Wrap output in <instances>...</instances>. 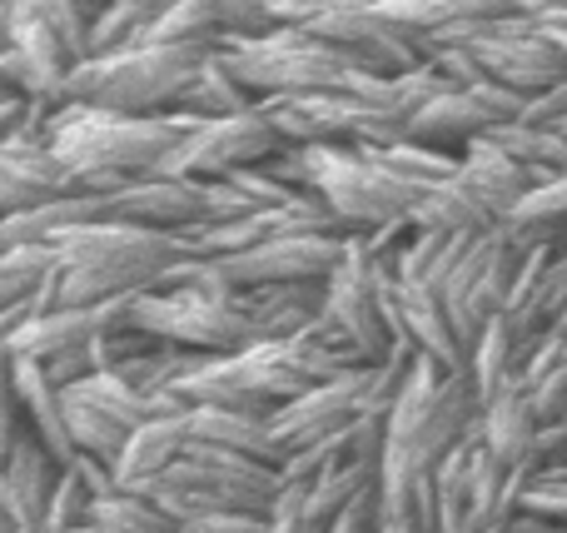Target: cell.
<instances>
[{
  "label": "cell",
  "mask_w": 567,
  "mask_h": 533,
  "mask_svg": "<svg viewBox=\"0 0 567 533\" xmlns=\"http://www.w3.org/2000/svg\"><path fill=\"white\" fill-rule=\"evenodd\" d=\"M169 533H269V519H259V514H209V519L175 524Z\"/></svg>",
  "instance_id": "cell-39"
},
{
  "label": "cell",
  "mask_w": 567,
  "mask_h": 533,
  "mask_svg": "<svg viewBox=\"0 0 567 533\" xmlns=\"http://www.w3.org/2000/svg\"><path fill=\"white\" fill-rule=\"evenodd\" d=\"M538 414H533L528 394L518 385L508 394H498L493 404H483V424L478 439L488 444V454L498 459L508 474H528L533 479V449H538Z\"/></svg>",
  "instance_id": "cell-15"
},
{
  "label": "cell",
  "mask_w": 567,
  "mask_h": 533,
  "mask_svg": "<svg viewBox=\"0 0 567 533\" xmlns=\"http://www.w3.org/2000/svg\"><path fill=\"white\" fill-rule=\"evenodd\" d=\"M493 150H503V155L513 160V165H523L533 180H553V175H567V135L563 130H548V125H533V120H508V125L488 130Z\"/></svg>",
  "instance_id": "cell-23"
},
{
  "label": "cell",
  "mask_w": 567,
  "mask_h": 533,
  "mask_svg": "<svg viewBox=\"0 0 567 533\" xmlns=\"http://www.w3.org/2000/svg\"><path fill=\"white\" fill-rule=\"evenodd\" d=\"M65 414H70V434H75L80 454L100 459V464L115 474V464H120V454H125V444H130V434H135V429H125V424H115L110 414H100V409L80 404L75 394H65Z\"/></svg>",
  "instance_id": "cell-30"
},
{
  "label": "cell",
  "mask_w": 567,
  "mask_h": 533,
  "mask_svg": "<svg viewBox=\"0 0 567 533\" xmlns=\"http://www.w3.org/2000/svg\"><path fill=\"white\" fill-rule=\"evenodd\" d=\"M523 359H528V349H523V339L513 335L508 319L498 315L488 329H483V339L468 355V375H473V389H478L483 404H493L498 394H508V389L518 385Z\"/></svg>",
  "instance_id": "cell-24"
},
{
  "label": "cell",
  "mask_w": 567,
  "mask_h": 533,
  "mask_svg": "<svg viewBox=\"0 0 567 533\" xmlns=\"http://www.w3.org/2000/svg\"><path fill=\"white\" fill-rule=\"evenodd\" d=\"M225 35V20L205 6V0H175L169 10H159L150 20L140 45H195V50H215Z\"/></svg>",
  "instance_id": "cell-27"
},
{
  "label": "cell",
  "mask_w": 567,
  "mask_h": 533,
  "mask_svg": "<svg viewBox=\"0 0 567 533\" xmlns=\"http://www.w3.org/2000/svg\"><path fill=\"white\" fill-rule=\"evenodd\" d=\"M284 150V135L275 130V120L265 110H249V115L235 120H209L199 125L155 175L169 180H219V175H235V170H255L265 160H275Z\"/></svg>",
  "instance_id": "cell-7"
},
{
  "label": "cell",
  "mask_w": 567,
  "mask_h": 533,
  "mask_svg": "<svg viewBox=\"0 0 567 533\" xmlns=\"http://www.w3.org/2000/svg\"><path fill=\"white\" fill-rule=\"evenodd\" d=\"M383 519H389V514H383L379 484H373L369 494H359L349 509H343V514H339V524H333L329 533H379V529H383Z\"/></svg>",
  "instance_id": "cell-35"
},
{
  "label": "cell",
  "mask_w": 567,
  "mask_h": 533,
  "mask_svg": "<svg viewBox=\"0 0 567 533\" xmlns=\"http://www.w3.org/2000/svg\"><path fill=\"white\" fill-rule=\"evenodd\" d=\"M60 479H65V469L55 464V454H50L35 434H30L25 409L10 399L6 449H0V519H10V524H20L30 533H45Z\"/></svg>",
  "instance_id": "cell-8"
},
{
  "label": "cell",
  "mask_w": 567,
  "mask_h": 533,
  "mask_svg": "<svg viewBox=\"0 0 567 533\" xmlns=\"http://www.w3.org/2000/svg\"><path fill=\"white\" fill-rule=\"evenodd\" d=\"M333 6H343V0H265V16L275 20V25H313V20L329 16Z\"/></svg>",
  "instance_id": "cell-36"
},
{
  "label": "cell",
  "mask_w": 567,
  "mask_h": 533,
  "mask_svg": "<svg viewBox=\"0 0 567 533\" xmlns=\"http://www.w3.org/2000/svg\"><path fill=\"white\" fill-rule=\"evenodd\" d=\"M16 6H30L50 30L60 35V45L75 55V65L90 55V20H95V0H16Z\"/></svg>",
  "instance_id": "cell-33"
},
{
  "label": "cell",
  "mask_w": 567,
  "mask_h": 533,
  "mask_svg": "<svg viewBox=\"0 0 567 533\" xmlns=\"http://www.w3.org/2000/svg\"><path fill=\"white\" fill-rule=\"evenodd\" d=\"M100 339L95 309H55V315H30L20 329L6 335V359H55L65 349H80Z\"/></svg>",
  "instance_id": "cell-20"
},
{
  "label": "cell",
  "mask_w": 567,
  "mask_h": 533,
  "mask_svg": "<svg viewBox=\"0 0 567 533\" xmlns=\"http://www.w3.org/2000/svg\"><path fill=\"white\" fill-rule=\"evenodd\" d=\"M199 130V120L179 115H120L95 105H60L50 120V150L65 160L85 195H115L130 180H145Z\"/></svg>",
  "instance_id": "cell-1"
},
{
  "label": "cell",
  "mask_w": 567,
  "mask_h": 533,
  "mask_svg": "<svg viewBox=\"0 0 567 533\" xmlns=\"http://www.w3.org/2000/svg\"><path fill=\"white\" fill-rule=\"evenodd\" d=\"M189 449V414H165V419H150L130 434L125 454L115 464V484L120 489H140L150 479H159L169 464H179Z\"/></svg>",
  "instance_id": "cell-17"
},
{
  "label": "cell",
  "mask_w": 567,
  "mask_h": 533,
  "mask_svg": "<svg viewBox=\"0 0 567 533\" xmlns=\"http://www.w3.org/2000/svg\"><path fill=\"white\" fill-rule=\"evenodd\" d=\"M379 155H383V165L399 170L409 185H419L423 195H429V189H439V185H449V180L463 170V155L439 150V145H419V140H399V145L379 150Z\"/></svg>",
  "instance_id": "cell-31"
},
{
  "label": "cell",
  "mask_w": 567,
  "mask_h": 533,
  "mask_svg": "<svg viewBox=\"0 0 567 533\" xmlns=\"http://www.w3.org/2000/svg\"><path fill=\"white\" fill-rule=\"evenodd\" d=\"M0 25H6V50H0L6 90L60 105V90L75 70V55L60 45V35L30 6H0Z\"/></svg>",
  "instance_id": "cell-10"
},
{
  "label": "cell",
  "mask_w": 567,
  "mask_h": 533,
  "mask_svg": "<svg viewBox=\"0 0 567 533\" xmlns=\"http://www.w3.org/2000/svg\"><path fill=\"white\" fill-rule=\"evenodd\" d=\"M239 295H245V309L255 315L259 335L293 339L319 325L323 305H329V279H313V285H265V289H239Z\"/></svg>",
  "instance_id": "cell-16"
},
{
  "label": "cell",
  "mask_w": 567,
  "mask_h": 533,
  "mask_svg": "<svg viewBox=\"0 0 567 533\" xmlns=\"http://www.w3.org/2000/svg\"><path fill=\"white\" fill-rule=\"evenodd\" d=\"M383 275L389 269L369 255L359 235L343 249V265L329 275V305H323L319 325L309 329L329 349H339L349 365H383L393 359V329L383 315Z\"/></svg>",
  "instance_id": "cell-5"
},
{
  "label": "cell",
  "mask_w": 567,
  "mask_h": 533,
  "mask_svg": "<svg viewBox=\"0 0 567 533\" xmlns=\"http://www.w3.org/2000/svg\"><path fill=\"white\" fill-rule=\"evenodd\" d=\"M150 20H155V16H150L145 6H135V0H110V6H100L95 20H90V55L85 60L115 55V50L140 45V40H145V30H150Z\"/></svg>",
  "instance_id": "cell-32"
},
{
  "label": "cell",
  "mask_w": 567,
  "mask_h": 533,
  "mask_svg": "<svg viewBox=\"0 0 567 533\" xmlns=\"http://www.w3.org/2000/svg\"><path fill=\"white\" fill-rule=\"evenodd\" d=\"M189 444H215L229 454L259 459V464L284 469V449L269 434V419L235 414V409H189Z\"/></svg>",
  "instance_id": "cell-19"
},
{
  "label": "cell",
  "mask_w": 567,
  "mask_h": 533,
  "mask_svg": "<svg viewBox=\"0 0 567 533\" xmlns=\"http://www.w3.org/2000/svg\"><path fill=\"white\" fill-rule=\"evenodd\" d=\"M209 50L195 45H130L115 55L80 60L70 70L60 105H95L120 115H169L185 95V85L199 75Z\"/></svg>",
  "instance_id": "cell-2"
},
{
  "label": "cell",
  "mask_w": 567,
  "mask_h": 533,
  "mask_svg": "<svg viewBox=\"0 0 567 533\" xmlns=\"http://www.w3.org/2000/svg\"><path fill=\"white\" fill-rule=\"evenodd\" d=\"M353 235H293V239H269V245L249 249L235 259H215L219 275L235 289H265V285H313L329 279L343 265V249Z\"/></svg>",
  "instance_id": "cell-11"
},
{
  "label": "cell",
  "mask_w": 567,
  "mask_h": 533,
  "mask_svg": "<svg viewBox=\"0 0 567 533\" xmlns=\"http://www.w3.org/2000/svg\"><path fill=\"white\" fill-rule=\"evenodd\" d=\"M563 135H567V130H563Z\"/></svg>",
  "instance_id": "cell-44"
},
{
  "label": "cell",
  "mask_w": 567,
  "mask_h": 533,
  "mask_svg": "<svg viewBox=\"0 0 567 533\" xmlns=\"http://www.w3.org/2000/svg\"><path fill=\"white\" fill-rule=\"evenodd\" d=\"M269 533H319L303 514V489L299 484H284L275 514H269Z\"/></svg>",
  "instance_id": "cell-38"
},
{
  "label": "cell",
  "mask_w": 567,
  "mask_h": 533,
  "mask_svg": "<svg viewBox=\"0 0 567 533\" xmlns=\"http://www.w3.org/2000/svg\"><path fill=\"white\" fill-rule=\"evenodd\" d=\"M215 50L259 100L323 95V90H339L349 70H373L363 55H349V50L329 45L299 25H275L269 35H219Z\"/></svg>",
  "instance_id": "cell-3"
},
{
  "label": "cell",
  "mask_w": 567,
  "mask_h": 533,
  "mask_svg": "<svg viewBox=\"0 0 567 533\" xmlns=\"http://www.w3.org/2000/svg\"><path fill=\"white\" fill-rule=\"evenodd\" d=\"M379 484V464H349V469H333V474L313 479V484H299L303 489V514L319 533H329L339 524V514L353 504L359 494Z\"/></svg>",
  "instance_id": "cell-26"
},
{
  "label": "cell",
  "mask_w": 567,
  "mask_h": 533,
  "mask_svg": "<svg viewBox=\"0 0 567 533\" xmlns=\"http://www.w3.org/2000/svg\"><path fill=\"white\" fill-rule=\"evenodd\" d=\"M533 30H538V35L567 60V6H548L543 16H533Z\"/></svg>",
  "instance_id": "cell-40"
},
{
  "label": "cell",
  "mask_w": 567,
  "mask_h": 533,
  "mask_svg": "<svg viewBox=\"0 0 567 533\" xmlns=\"http://www.w3.org/2000/svg\"><path fill=\"white\" fill-rule=\"evenodd\" d=\"M523 105H528V100L493 85V80H478V85H443L439 95L409 120V140L463 155L478 135L508 125V120H523Z\"/></svg>",
  "instance_id": "cell-9"
},
{
  "label": "cell",
  "mask_w": 567,
  "mask_h": 533,
  "mask_svg": "<svg viewBox=\"0 0 567 533\" xmlns=\"http://www.w3.org/2000/svg\"><path fill=\"white\" fill-rule=\"evenodd\" d=\"M284 145H353V150H389L409 140L399 120L369 110L363 100L343 95V90H323V95H279L259 100Z\"/></svg>",
  "instance_id": "cell-6"
},
{
  "label": "cell",
  "mask_w": 567,
  "mask_h": 533,
  "mask_svg": "<svg viewBox=\"0 0 567 533\" xmlns=\"http://www.w3.org/2000/svg\"><path fill=\"white\" fill-rule=\"evenodd\" d=\"M523 509L567 529V479H533V484L523 489Z\"/></svg>",
  "instance_id": "cell-34"
},
{
  "label": "cell",
  "mask_w": 567,
  "mask_h": 533,
  "mask_svg": "<svg viewBox=\"0 0 567 533\" xmlns=\"http://www.w3.org/2000/svg\"><path fill=\"white\" fill-rule=\"evenodd\" d=\"M409 219H413V229H429V235H493V229H498V219L483 209V199L473 195L463 170L449 180V185L429 189Z\"/></svg>",
  "instance_id": "cell-22"
},
{
  "label": "cell",
  "mask_w": 567,
  "mask_h": 533,
  "mask_svg": "<svg viewBox=\"0 0 567 533\" xmlns=\"http://www.w3.org/2000/svg\"><path fill=\"white\" fill-rule=\"evenodd\" d=\"M563 315H567V249L553 255V265H548V275H543L538 295H533L528 305L518 309V315H503V319H508L513 335L523 339V349H533L553 325H558Z\"/></svg>",
  "instance_id": "cell-29"
},
{
  "label": "cell",
  "mask_w": 567,
  "mask_h": 533,
  "mask_svg": "<svg viewBox=\"0 0 567 533\" xmlns=\"http://www.w3.org/2000/svg\"><path fill=\"white\" fill-rule=\"evenodd\" d=\"M10 399L25 409L30 434L55 454L60 469H70L80 459L75 434H70V414H65V389L50 385L40 359H10Z\"/></svg>",
  "instance_id": "cell-14"
},
{
  "label": "cell",
  "mask_w": 567,
  "mask_h": 533,
  "mask_svg": "<svg viewBox=\"0 0 567 533\" xmlns=\"http://www.w3.org/2000/svg\"><path fill=\"white\" fill-rule=\"evenodd\" d=\"M205 215H209V185L205 180L145 175V180H130V185L115 189V195H105V219H115V225L185 235V229L205 225Z\"/></svg>",
  "instance_id": "cell-12"
},
{
  "label": "cell",
  "mask_w": 567,
  "mask_h": 533,
  "mask_svg": "<svg viewBox=\"0 0 567 533\" xmlns=\"http://www.w3.org/2000/svg\"><path fill=\"white\" fill-rule=\"evenodd\" d=\"M553 6H567V0H553Z\"/></svg>",
  "instance_id": "cell-43"
},
{
  "label": "cell",
  "mask_w": 567,
  "mask_h": 533,
  "mask_svg": "<svg viewBox=\"0 0 567 533\" xmlns=\"http://www.w3.org/2000/svg\"><path fill=\"white\" fill-rule=\"evenodd\" d=\"M65 195H80V180L50 150V140H6L0 145V215L55 205Z\"/></svg>",
  "instance_id": "cell-13"
},
{
  "label": "cell",
  "mask_w": 567,
  "mask_h": 533,
  "mask_svg": "<svg viewBox=\"0 0 567 533\" xmlns=\"http://www.w3.org/2000/svg\"><path fill=\"white\" fill-rule=\"evenodd\" d=\"M523 120L548 125V130H567V80H558V85L543 90V95H533L528 105H523Z\"/></svg>",
  "instance_id": "cell-37"
},
{
  "label": "cell",
  "mask_w": 567,
  "mask_h": 533,
  "mask_svg": "<svg viewBox=\"0 0 567 533\" xmlns=\"http://www.w3.org/2000/svg\"><path fill=\"white\" fill-rule=\"evenodd\" d=\"M299 150H303L309 189L323 195V205L343 219L349 235H369V229L409 219L419 209L423 189L409 185L399 170L383 165L379 150H353V145H299Z\"/></svg>",
  "instance_id": "cell-4"
},
{
  "label": "cell",
  "mask_w": 567,
  "mask_h": 533,
  "mask_svg": "<svg viewBox=\"0 0 567 533\" xmlns=\"http://www.w3.org/2000/svg\"><path fill=\"white\" fill-rule=\"evenodd\" d=\"M60 269V249L50 239H30V245H0V309L30 305L50 275Z\"/></svg>",
  "instance_id": "cell-25"
},
{
  "label": "cell",
  "mask_w": 567,
  "mask_h": 533,
  "mask_svg": "<svg viewBox=\"0 0 567 533\" xmlns=\"http://www.w3.org/2000/svg\"><path fill=\"white\" fill-rule=\"evenodd\" d=\"M379 533H423V529H419V519H383Z\"/></svg>",
  "instance_id": "cell-41"
},
{
  "label": "cell",
  "mask_w": 567,
  "mask_h": 533,
  "mask_svg": "<svg viewBox=\"0 0 567 533\" xmlns=\"http://www.w3.org/2000/svg\"><path fill=\"white\" fill-rule=\"evenodd\" d=\"M175 110L179 115H189V120H199V125H209V120H235V115L259 110V95L225 65V60H219V50H209V60L199 65V75L185 85V95H179Z\"/></svg>",
  "instance_id": "cell-21"
},
{
  "label": "cell",
  "mask_w": 567,
  "mask_h": 533,
  "mask_svg": "<svg viewBox=\"0 0 567 533\" xmlns=\"http://www.w3.org/2000/svg\"><path fill=\"white\" fill-rule=\"evenodd\" d=\"M463 180L473 185V195L483 199V209H488L498 225L533 195V185H538L528 170L513 165V160L503 155V150H493L488 140H473V145L463 150Z\"/></svg>",
  "instance_id": "cell-18"
},
{
  "label": "cell",
  "mask_w": 567,
  "mask_h": 533,
  "mask_svg": "<svg viewBox=\"0 0 567 533\" xmlns=\"http://www.w3.org/2000/svg\"><path fill=\"white\" fill-rule=\"evenodd\" d=\"M135 6H145L150 16H159V10H169V6H175V0H135Z\"/></svg>",
  "instance_id": "cell-42"
},
{
  "label": "cell",
  "mask_w": 567,
  "mask_h": 533,
  "mask_svg": "<svg viewBox=\"0 0 567 533\" xmlns=\"http://www.w3.org/2000/svg\"><path fill=\"white\" fill-rule=\"evenodd\" d=\"M175 529V519L165 514L159 504H150L145 494H135V489H110V494L95 499V509H90V524L80 533H169Z\"/></svg>",
  "instance_id": "cell-28"
}]
</instances>
